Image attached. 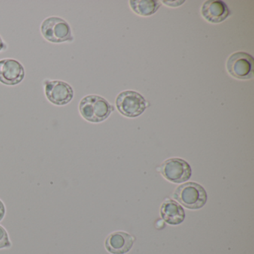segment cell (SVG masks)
<instances>
[{
    "label": "cell",
    "instance_id": "6da1fadb",
    "mask_svg": "<svg viewBox=\"0 0 254 254\" xmlns=\"http://www.w3.org/2000/svg\"><path fill=\"white\" fill-rule=\"evenodd\" d=\"M40 32L41 36L51 44H71L75 41L70 25L59 16H51L44 19L40 26Z\"/></svg>",
    "mask_w": 254,
    "mask_h": 254
},
{
    "label": "cell",
    "instance_id": "7a4b0ae2",
    "mask_svg": "<svg viewBox=\"0 0 254 254\" xmlns=\"http://www.w3.org/2000/svg\"><path fill=\"white\" fill-rule=\"evenodd\" d=\"M114 109L106 99L96 95L84 96L78 105V111L82 118L92 123L105 121Z\"/></svg>",
    "mask_w": 254,
    "mask_h": 254
},
{
    "label": "cell",
    "instance_id": "3957f363",
    "mask_svg": "<svg viewBox=\"0 0 254 254\" xmlns=\"http://www.w3.org/2000/svg\"><path fill=\"white\" fill-rule=\"evenodd\" d=\"M174 197L187 209H198L206 204L207 194L202 186L189 182L178 187Z\"/></svg>",
    "mask_w": 254,
    "mask_h": 254
},
{
    "label": "cell",
    "instance_id": "277c9868",
    "mask_svg": "<svg viewBox=\"0 0 254 254\" xmlns=\"http://www.w3.org/2000/svg\"><path fill=\"white\" fill-rule=\"evenodd\" d=\"M44 94L47 100L56 106H66L72 102L75 92L70 84L62 80H44Z\"/></svg>",
    "mask_w": 254,
    "mask_h": 254
},
{
    "label": "cell",
    "instance_id": "5b68a950",
    "mask_svg": "<svg viewBox=\"0 0 254 254\" xmlns=\"http://www.w3.org/2000/svg\"><path fill=\"white\" fill-rule=\"evenodd\" d=\"M117 109L122 115L134 118L146 109V101L137 92L127 90L122 92L116 99Z\"/></svg>",
    "mask_w": 254,
    "mask_h": 254
},
{
    "label": "cell",
    "instance_id": "8992f818",
    "mask_svg": "<svg viewBox=\"0 0 254 254\" xmlns=\"http://www.w3.org/2000/svg\"><path fill=\"white\" fill-rule=\"evenodd\" d=\"M227 69L233 78L251 79L254 78V59L251 55L244 52L233 53L227 60Z\"/></svg>",
    "mask_w": 254,
    "mask_h": 254
},
{
    "label": "cell",
    "instance_id": "52a82bcc",
    "mask_svg": "<svg viewBox=\"0 0 254 254\" xmlns=\"http://www.w3.org/2000/svg\"><path fill=\"white\" fill-rule=\"evenodd\" d=\"M160 172L168 181L181 184L189 181L191 177V169L190 164L183 159L171 158L162 164Z\"/></svg>",
    "mask_w": 254,
    "mask_h": 254
},
{
    "label": "cell",
    "instance_id": "ba28073f",
    "mask_svg": "<svg viewBox=\"0 0 254 254\" xmlns=\"http://www.w3.org/2000/svg\"><path fill=\"white\" fill-rule=\"evenodd\" d=\"M26 70L21 62L16 59L0 60V83L6 86H16L24 80Z\"/></svg>",
    "mask_w": 254,
    "mask_h": 254
},
{
    "label": "cell",
    "instance_id": "9c48e42d",
    "mask_svg": "<svg viewBox=\"0 0 254 254\" xmlns=\"http://www.w3.org/2000/svg\"><path fill=\"white\" fill-rule=\"evenodd\" d=\"M134 241V237L129 233L123 231L114 232L107 237L105 248L112 254H126L130 251Z\"/></svg>",
    "mask_w": 254,
    "mask_h": 254
},
{
    "label": "cell",
    "instance_id": "30bf717a",
    "mask_svg": "<svg viewBox=\"0 0 254 254\" xmlns=\"http://www.w3.org/2000/svg\"><path fill=\"white\" fill-rule=\"evenodd\" d=\"M201 14L203 18L214 24L222 23L230 14L225 2L217 0L206 1L201 8Z\"/></svg>",
    "mask_w": 254,
    "mask_h": 254
},
{
    "label": "cell",
    "instance_id": "8fae6325",
    "mask_svg": "<svg viewBox=\"0 0 254 254\" xmlns=\"http://www.w3.org/2000/svg\"><path fill=\"white\" fill-rule=\"evenodd\" d=\"M162 218L168 224L178 225L185 219V212L181 205L173 200L163 202L160 208Z\"/></svg>",
    "mask_w": 254,
    "mask_h": 254
},
{
    "label": "cell",
    "instance_id": "7c38bea8",
    "mask_svg": "<svg viewBox=\"0 0 254 254\" xmlns=\"http://www.w3.org/2000/svg\"><path fill=\"white\" fill-rule=\"evenodd\" d=\"M130 5L136 14L148 17L157 11L160 7V3L155 0H131Z\"/></svg>",
    "mask_w": 254,
    "mask_h": 254
},
{
    "label": "cell",
    "instance_id": "4fadbf2b",
    "mask_svg": "<svg viewBox=\"0 0 254 254\" xmlns=\"http://www.w3.org/2000/svg\"><path fill=\"white\" fill-rule=\"evenodd\" d=\"M11 242L6 230L0 225V249L11 248Z\"/></svg>",
    "mask_w": 254,
    "mask_h": 254
},
{
    "label": "cell",
    "instance_id": "5bb4252c",
    "mask_svg": "<svg viewBox=\"0 0 254 254\" xmlns=\"http://www.w3.org/2000/svg\"><path fill=\"white\" fill-rule=\"evenodd\" d=\"M8 49V44L5 42L3 38L0 35V53H3Z\"/></svg>",
    "mask_w": 254,
    "mask_h": 254
},
{
    "label": "cell",
    "instance_id": "9a60e30c",
    "mask_svg": "<svg viewBox=\"0 0 254 254\" xmlns=\"http://www.w3.org/2000/svg\"><path fill=\"white\" fill-rule=\"evenodd\" d=\"M5 215V206L3 202L0 200V221H2Z\"/></svg>",
    "mask_w": 254,
    "mask_h": 254
}]
</instances>
